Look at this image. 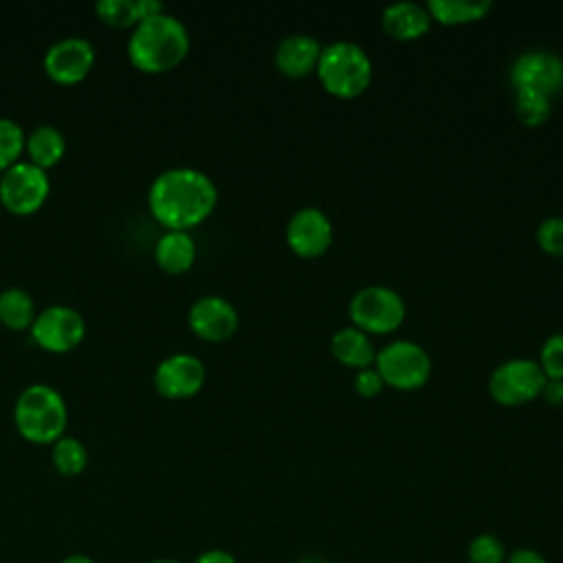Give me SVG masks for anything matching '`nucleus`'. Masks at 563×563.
Here are the masks:
<instances>
[{
	"label": "nucleus",
	"instance_id": "393cba45",
	"mask_svg": "<svg viewBox=\"0 0 563 563\" xmlns=\"http://www.w3.org/2000/svg\"><path fill=\"white\" fill-rule=\"evenodd\" d=\"M24 141L26 136L20 123L9 117H0V169L2 172L20 161Z\"/></svg>",
	"mask_w": 563,
	"mask_h": 563
},
{
	"label": "nucleus",
	"instance_id": "f3484780",
	"mask_svg": "<svg viewBox=\"0 0 563 563\" xmlns=\"http://www.w3.org/2000/svg\"><path fill=\"white\" fill-rule=\"evenodd\" d=\"M330 350L339 363L354 367L356 372L365 367H374V361H376V347L369 334L361 332L354 325L339 328L330 339Z\"/></svg>",
	"mask_w": 563,
	"mask_h": 563
},
{
	"label": "nucleus",
	"instance_id": "20e7f679",
	"mask_svg": "<svg viewBox=\"0 0 563 563\" xmlns=\"http://www.w3.org/2000/svg\"><path fill=\"white\" fill-rule=\"evenodd\" d=\"M317 77L325 92L339 99H354L372 84V59L363 46L347 40L330 42L321 48Z\"/></svg>",
	"mask_w": 563,
	"mask_h": 563
},
{
	"label": "nucleus",
	"instance_id": "2f4dec72",
	"mask_svg": "<svg viewBox=\"0 0 563 563\" xmlns=\"http://www.w3.org/2000/svg\"><path fill=\"white\" fill-rule=\"evenodd\" d=\"M541 398L552 407H563V380H545Z\"/></svg>",
	"mask_w": 563,
	"mask_h": 563
},
{
	"label": "nucleus",
	"instance_id": "473e14b6",
	"mask_svg": "<svg viewBox=\"0 0 563 563\" xmlns=\"http://www.w3.org/2000/svg\"><path fill=\"white\" fill-rule=\"evenodd\" d=\"M136 9H139L141 20H143V18H150V15H156V13H161V11H165V9H163V4H161L158 0H136Z\"/></svg>",
	"mask_w": 563,
	"mask_h": 563
},
{
	"label": "nucleus",
	"instance_id": "7c9ffc66",
	"mask_svg": "<svg viewBox=\"0 0 563 563\" xmlns=\"http://www.w3.org/2000/svg\"><path fill=\"white\" fill-rule=\"evenodd\" d=\"M506 563H548L545 556L534 548H517L508 552Z\"/></svg>",
	"mask_w": 563,
	"mask_h": 563
},
{
	"label": "nucleus",
	"instance_id": "412c9836",
	"mask_svg": "<svg viewBox=\"0 0 563 563\" xmlns=\"http://www.w3.org/2000/svg\"><path fill=\"white\" fill-rule=\"evenodd\" d=\"M35 301L29 290L20 286H7L0 290V321L13 330L31 328L35 319Z\"/></svg>",
	"mask_w": 563,
	"mask_h": 563
},
{
	"label": "nucleus",
	"instance_id": "ddd939ff",
	"mask_svg": "<svg viewBox=\"0 0 563 563\" xmlns=\"http://www.w3.org/2000/svg\"><path fill=\"white\" fill-rule=\"evenodd\" d=\"M205 363L187 352L165 356L154 369V387L165 398H189L205 385Z\"/></svg>",
	"mask_w": 563,
	"mask_h": 563
},
{
	"label": "nucleus",
	"instance_id": "4468645a",
	"mask_svg": "<svg viewBox=\"0 0 563 563\" xmlns=\"http://www.w3.org/2000/svg\"><path fill=\"white\" fill-rule=\"evenodd\" d=\"M189 328L205 341L220 343L235 334L240 317L235 306L220 295H202L189 306Z\"/></svg>",
	"mask_w": 563,
	"mask_h": 563
},
{
	"label": "nucleus",
	"instance_id": "c756f323",
	"mask_svg": "<svg viewBox=\"0 0 563 563\" xmlns=\"http://www.w3.org/2000/svg\"><path fill=\"white\" fill-rule=\"evenodd\" d=\"M191 563H238V559L229 550L209 548V550H202Z\"/></svg>",
	"mask_w": 563,
	"mask_h": 563
},
{
	"label": "nucleus",
	"instance_id": "9d476101",
	"mask_svg": "<svg viewBox=\"0 0 563 563\" xmlns=\"http://www.w3.org/2000/svg\"><path fill=\"white\" fill-rule=\"evenodd\" d=\"M332 222L319 207L297 209L286 224V244L299 257L314 260L332 246Z\"/></svg>",
	"mask_w": 563,
	"mask_h": 563
},
{
	"label": "nucleus",
	"instance_id": "2eb2a0df",
	"mask_svg": "<svg viewBox=\"0 0 563 563\" xmlns=\"http://www.w3.org/2000/svg\"><path fill=\"white\" fill-rule=\"evenodd\" d=\"M321 42L308 33L286 35L275 48V66L284 77L301 79L317 70L321 57Z\"/></svg>",
	"mask_w": 563,
	"mask_h": 563
},
{
	"label": "nucleus",
	"instance_id": "b1692460",
	"mask_svg": "<svg viewBox=\"0 0 563 563\" xmlns=\"http://www.w3.org/2000/svg\"><path fill=\"white\" fill-rule=\"evenodd\" d=\"M506 556L508 550L504 541L493 532H479L466 545L468 563H506Z\"/></svg>",
	"mask_w": 563,
	"mask_h": 563
},
{
	"label": "nucleus",
	"instance_id": "1a4fd4ad",
	"mask_svg": "<svg viewBox=\"0 0 563 563\" xmlns=\"http://www.w3.org/2000/svg\"><path fill=\"white\" fill-rule=\"evenodd\" d=\"M86 334V321L79 310L53 303L40 310L31 323L33 341L48 352H68Z\"/></svg>",
	"mask_w": 563,
	"mask_h": 563
},
{
	"label": "nucleus",
	"instance_id": "f03ea898",
	"mask_svg": "<svg viewBox=\"0 0 563 563\" xmlns=\"http://www.w3.org/2000/svg\"><path fill=\"white\" fill-rule=\"evenodd\" d=\"M189 51V31L180 18L161 11L143 18L128 40L130 62L145 73H163L178 66Z\"/></svg>",
	"mask_w": 563,
	"mask_h": 563
},
{
	"label": "nucleus",
	"instance_id": "5701e85b",
	"mask_svg": "<svg viewBox=\"0 0 563 563\" xmlns=\"http://www.w3.org/2000/svg\"><path fill=\"white\" fill-rule=\"evenodd\" d=\"M515 112L528 128L543 125L552 114V99L539 90L515 88Z\"/></svg>",
	"mask_w": 563,
	"mask_h": 563
},
{
	"label": "nucleus",
	"instance_id": "39448f33",
	"mask_svg": "<svg viewBox=\"0 0 563 563\" xmlns=\"http://www.w3.org/2000/svg\"><path fill=\"white\" fill-rule=\"evenodd\" d=\"M431 356L429 352L413 341L398 339L387 343L376 352L374 369L380 374L385 387L400 391H413L427 385L431 376Z\"/></svg>",
	"mask_w": 563,
	"mask_h": 563
},
{
	"label": "nucleus",
	"instance_id": "9b49d317",
	"mask_svg": "<svg viewBox=\"0 0 563 563\" xmlns=\"http://www.w3.org/2000/svg\"><path fill=\"white\" fill-rule=\"evenodd\" d=\"M510 84L552 99L563 92V59L552 51H526L510 66Z\"/></svg>",
	"mask_w": 563,
	"mask_h": 563
},
{
	"label": "nucleus",
	"instance_id": "bb28decb",
	"mask_svg": "<svg viewBox=\"0 0 563 563\" xmlns=\"http://www.w3.org/2000/svg\"><path fill=\"white\" fill-rule=\"evenodd\" d=\"M537 363L548 380H563V332H554L543 341Z\"/></svg>",
	"mask_w": 563,
	"mask_h": 563
},
{
	"label": "nucleus",
	"instance_id": "0eeeda50",
	"mask_svg": "<svg viewBox=\"0 0 563 563\" xmlns=\"http://www.w3.org/2000/svg\"><path fill=\"white\" fill-rule=\"evenodd\" d=\"M545 374L532 358H510L497 365L488 376V394L497 405L519 407L541 396Z\"/></svg>",
	"mask_w": 563,
	"mask_h": 563
},
{
	"label": "nucleus",
	"instance_id": "6ab92c4d",
	"mask_svg": "<svg viewBox=\"0 0 563 563\" xmlns=\"http://www.w3.org/2000/svg\"><path fill=\"white\" fill-rule=\"evenodd\" d=\"M24 150L29 152V158L33 165L46 169V167L57 165L59 158L64 156L66 139L59 128H55L51 123H42L26 134Z\"/></svg>",
	"mask_w": 563,
	"mask_h": 563
},
{
	"label": "nucleus",
	"instance_id": "4be33fe9",
	"mask_svg": "<svg viewBox=\"0 0 563 563\" xmlns=\"http://www.w3.org/2000/svg\"><path fill=\"white\" fill-rule=\"evenodd\" d=\"M51 460L59 475L75 477L88 466V449L75 435H62L59 440L53 442Z\"/></svg>",
	"mask_w": 563,
	"mask_h": 563
},
{
	"label": "nucleus",
	"instance_id": "423d86ee",
	"mask_svg": "<svg viewBox=\"0 0 563 563\" xmlns=\"http://www.w3.org/2000/svg\"><path fill=\"white\" fill-rule=\"evenodd\" d=\"M347 314L354 328L365 334L396 332L407 314L405 299L389 286H365L350 299Z\"/></svg>",
	"mask_w": 563,
	"mask_h": 563
},
{
	"label": "nucleus",
	"instance_id": "c9c22d12",
	"mask_svg": "<svg viewBox=\"0 0 563 563\" xmlns=\"http://www.w3.org/2000/svg\"><path fill=\"white\" fill-rule=\"evenodd\" d=\"M150 563H180V561H176V559H167V556H161V559H152Z\"/></svg>",
	"mask_w": 563,
	"mask_h": 563
},
{
	"label": "nucleus",
	"instance_id": "f8f14e48",
	"mask_svg": "<svg viewBox=\"0 0 563 563\" xmlns=\"http://www.w3.org/2000/svg\"><path fill=\"white\" fill-rule=\"evenodd\" d=\"M95 64V48L81 35L55 40L44 53V70L57 84L81 81Z\"/></svg>",
	"mask_w": 563,
	"mask_h": 563
},
{
	"label": "nucleus",
	"instance_id": "f257e3e1",
	"mask_svg": "<svg viewBox=\"0 0 563 563\" xmlns=\"http://www.w3.org/2000/svg\"><path fill=\"white\" fill-rule=\"evenodd\" d=\"M216 202V183L196 167H169L152 180L147 191L152 216L176 231H187L207 220Z\"/></svg>",
	"mask_w": 563,
	"mask_h": 563
},
{
	"label": "nucleus",
	"instance_id": "a878e982",
	"mask_svg": "<svg viewBox=\"0 0 563 563\" xmlns=\"http://www.w3.org/2000/svg\"><path fill=\"white\" fill-rule=\"evenodd\" d=\"M99 18L112 26H136L141 22L136 0H97Z\"/></svg>",
	"mask_w": 563,
	"mask_h": 563
},
{
	"label": "nucleus",
	"instance_id": "72a5a7b5",
	"mask_svg": "<svg viewBox=\"0 0 563 563\" xmlns=\"http://www.w3.org/2000/svg\"><path fill=\"white\" fill-rule=\"evenodd\" d=\"M59 563H97V561H95V559H90L88 554L75 552V554H68V556H64Z\"/></svg>",
	"mask_w": 563,
	"mask_h": 563
},
{
	"label": "nucleus",
	"instance_id": "6e6552de",
	"mask_svg": "<svg viewBox=\"0 0 563 563\" xmlns=\"http://www.w3.org/2000/svg\"><path fill=\"white\" fill-rule=\"evenodd\" d=\"M51 191L46 169L31 161H18L0 176V205L18 216L37 211Z\"/></svg>",
	"mask_w": 563,
	"mask_h": 563
},
{
	"label": "nucleus",
	"instance_id": "c85d7f7f",
	"mask_svg": "<svg viewBox=\"0 0 563 563\" xmlns=\"http://www.w3.org/2000/svg\"><path fill=\"white\" fill-rule=\"evenodd\" d=\"M383 389H385V383H383L380 374H378L374 367H365V369H358V372L354 374V391H356L361 398H374V396H378Z\"/></svg>",
	"mask_w": 563,
	"mask_h": 563
},
{
	"label": "nucleus",
	"instance_id": "cd10ccee",
	"mask_svg": "<svg viewBox=\"0 0 563 563\" xmlns=\"http://www.w3.org/2000/svg\"><path fill=\"white\" fill-rule=\"evenodd\" d=\"M537 244L552 257H563V218L550 216L537 227Z\"/></svg>",
	"mask_w": 563,
	"mask_h": 563
},
{
	"label": "nucleus",
	"instance_id": "a211bd4d",
	"mask_svg": "<svg viewBox=\"0 0 563 563\" xmlns=\"http://www.w3.org/2000/svg\"><path fill=\"white\" fill-rule=\"evenodd\" d=\"M154 257L163 271L185 273L196 260V242L189 231L167 229L154 246Z\"/></svg>",
	"mask_w": 563,
	"mask_h": 563
},
{
	"label": "nucleus",
	"instance_id": "f704fd0d",
	"mask_svg": "<svg viewBox=\"0 0 563 563\" xmlns=\"http://www.w3.org/2000/svg\"><path fill=\"white\" fill-rule=\"evenodd\" d=\"M297 563H328V561H323V559H319V556H303V559H299Z\"/></svg>",
	"mask_w": 563,
	"mask_h": 563
},
{
	"label": "nucleus",
	"instance_id": "7ed1b4c3",
	"mask_svg": "<svg viewBox=\"0 0 563 563\" xmlns=\"http://www.w3.org/2000/svg\"><path fill=\"white\" fill-rule=\"evenodd\" d=\"M13 420L20 435L29 442L53 444L64 435L68 407L53 385L31 383L15 398Z\"/></svg>",
	"mask_w": 563,
	"mask_h": 563
},
{
	"label": "nucleus",
	"instance_id": "dca6fc26",
	"mask_svg": "<svg viewBox=\"0 0 563 563\" xmlns=\"http://www.w3.org/2000/svg\"><path fill=\"white\" fill-rule=\"evenodd\" d=\"M431 22L433 20H431L427 7L418 4V2H409V0L387 4L380 13L383 31L391 40H398V42L420 40L422 35H427Z\"/></svg>",
	"mask_w": 563,
	"mask_h": 563
},
{
	"label": "nucleus",
	"instance_id": "aec40b11",
	"mask_svg": "<svg viewBox=\"0 0 563 563\" xmlns=\"http://www.w3.org/2000/svg\"><path fill=\"white\" fill-rule=\"evenodd\" d=\"M427 11L431 20L444 26H460L471 24L488 15L493 9L490 0H429Z\"/></svg>",
	"mask_w": 563,
	"mask_h": 563
}]
</instances>
